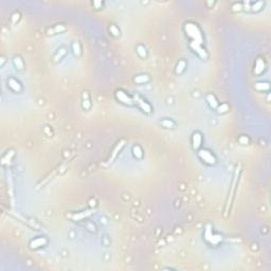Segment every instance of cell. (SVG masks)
<instances>
[{"label": "cell", "mask_w": 271, "mask_h": 271, "mask_svg": "<svg viewBox=\"0 0 271 271\" xmlns=\"http://www.w3.org/2000/svg\"><path fill=\"white\" fill-rule=\"evenodd\" d=\"M184 32L186 36L191 39L194 43H198L202 44L203 43V37H202V32L199 27L195 23V22L188 21L184 24Z\"/></svg>", "instance_id": "6da1fadb"}, {"label": "cell", "mask_w": 271, "mask_h": 271, "mask_svg": "<svg viewBox=\"0 0 271 271\" xmlns=\"http://www.w3.org/2000/svg\"><path fill=\"white\" fill-rule=\"evenodd\" d=\"M198 157L203 163H205L207 165H214L216 164V158L214 154L209 150H205V148H200L198 150Z\"/></svg>", "instance_id": "7a4b0ae2"}, {"label": "cell", "mask_w": 271, "mask_h": 271, "mask_svg": "<svg viewBox=\"0 0 271 271\" xmlns=\"http://www.w3.org/2000/svg\"><path fill=\"white\" fill-rule=\"evenodd\" d=\"M114 95H116V101H118L119 103L123 104V105H126V106H133V105H135V102H133V96L129 95L127 92H125V91L122 90V89L116 90V93H114Z\"/></svg>", "instance_id": "3957f363"}, {"label": "cell", "mask_w": 271, "mask_h": 271, "mask_svg": "<svg viewBox=\"0 0 271 271\" xmlns=\"http://www.w3.org/2000/svg\"><path fill=\"white\" fill-rule=\"evenodd\" d=\"M133 102H135V105L138 108H140L141 110L143 111V112L150 114L151 111H153L150 104L148 103V102L146 101V100H144V99L141 95H139V94H136V95H133Z\"/></svg>", "instance_id": "277c9868"}, {"label": "cell", "mask_w": 271, "mask_h": 271, "mask_svg": "<svg viewBox=\"0 0 271 271\" xmlns=\"http://www.w3.org/2000/svg\"><path fill=\"white\" fill-rule=\"evenodd\" d=\"M191 142H192L193 150H200L201 144H202V136H201V133H198V131H195V133L192 135Z\"/></svg>", "instance_id": "5b68a950"}, {"label": "cell", "mask_w": 271, "mask_h": 271, "mask_svg": "<svg viewBox=\"0 0 271 271\" xmlns=\"http://www.w3.org/2000/svg\"><path fill=\"white\" fill-rule=\"evenodd\" d=\"M47 243H48V240H47L46 237H37L30 242V247H31L32 249H38V248H41L44 247V246H46Z\"/></svg>", "instance_id": "8992f818"}, {"label": "cell", "mask_w": 271, "mask_h": 271, "mask_svg": "<svg viewBox=\"0 0 271 271\" xmlns=\"http://www.w3.org/2000/svg\"><path fill=\"white\" fill-rule=\"evenodd\" d=\"M191 48L193 49L194 51H196V53L198 54L200 57H202V58H207L208 57V54L207 52H205V49L201 47V44H198V43H194V41H191Z\"/></svg>", "instance_id": "52a82bcc"}, {"label": "cell", "mask_w": 271, "mask_h": 271, "mask_svg": "<svg viewBox=\"0 0 271 271\" xmlns=\"http://www.w3.org/2000/svg\"><path fill=\"white\" fill-rule=\"evenodd\" d=\"M7 86H9L10 89H11V90H13L14 92H20L21 89H22L21 84L19 83L17 79H15L13 78L7 79Z\"/></svg>", "instance_id": "ba28073f"}, {"label": "cell", "mask_w": 271, "mask_h": 271, "mask_svg": "<svg viewBox=\"0 0 271 271\" xmlns=\"http://www.w3.org/2000/svg\"><path fill=\"white\" fill-rule=\"evenodd\" d=\"M205 100H207V103L210 105L211 108L213 109H217L218 105H219V103H218L217 99H216V96L214 95L213 93H209L207 94V96H205Z\"/></svg>", "instance_id": "9c48e42d"}, {"label": "cell", "mask_w": 271, "mask_h": 271, "mask_svg": "<svg viewBox=\"0 0 271 271\" xmlns=\"http://www.w3.org/2000/svg\"><path fill=\"white\" fill-rule=\"evenodd\" d=\"M160 124L164 128H168V129H173V128H175V126H176L175 122H174L173 120H171V119H163V120L160 121Z\"/></svg>", "instance_id": "30bf717a"}, {"label": "cell", "mask_w": 271, "mask_h": 271, "mask_svg": "<svg viewBox=\"0 0 271 271\" xmlns=\"http://www.w3.org/2000/svg\"><path fill=\"white\" fill-rule=\"evenodd\" d=\"M264 67H265V64H264V61H263L262 58H258L256 61V63H255V68H254V71L256 74H260L263 71H264Z\"/></svg>", "instance_id": "8fae6325"}, {"label": "cell", "mask_w": 271, "mask_h": 271, "mask_svg": "<svg viewBox=\"0 0 271 271\" xmlns=\"http://www.w3.org/2000/svg\"><path fill=\"white\" fill-rule=\"evenodd\" d=\"M83 107L85 109H89L91 107L90 98H89V93L87 91L83 92Z\"/></svg>", "instance_id": "7c38bea8"}, {"label": "cell", "mask_w": 271, "mask_h": 271, "mask_svg": "<svg viewBox=\"0 0 271 271\" xmlns=\"http://www.w3.org/2000/svg\"><path fill=\"white\" fill-rule=\"evenodd\" d=\"M255 89L258 91H266V90H269V84L266 83V82H258L254 85Z\"/></svg>", "instance_id": "4fadbf2b"}, {"label": "cell", "mask_w": 271, "mask_h": 271, "mask_svg": "<svg viewBox=\"0 0 271 271\" xmlns=\"http://www.w3.org/2000/svg\"><path fill=\"white\" fill-rule=\"evenodd\" d=\"M137 53H138V55L140 57H142V58H145V57L147 56L146 48L144 46H142V44H139V46L137 47Z\"/></svg>", "instance_id": "5bb4252c"}, {"label": "cell", "mask_w": 271, "mask_h": 271, "mask_svg": "<svg viewBox=\"0 0 271 271\" xmlns=\"http://www.w3.org/2000/svg\"><path fill=\"white\" fill-rule=\"evenodd\" d=\"M148 81H150V78H148L147 74H140V75H137L135 78V82L139 84H143Z\"/></svg>", "instance_id": "9a60e30c"}, {"label": "cell", "mask_w": 271, "mask_h": 271, "mask_svg": "<svg viewBox=\"0 0 271 271\" xmlns=\"http://www.w3.org/2000/svg\"><path fill=\"white\" fill-rule=\"evenodd\" d=\"M263 6H264V2L262 1H256L254 2V3H250V9H252V11H260V10L263 9Z\"/></svg>", "instance_id": "2e32d148"}, {"label": "cell", "mask_w": 271, "mask_h": 271, "mask_svg": "<svg viewBox=\"0 0 271 271\" xmlns=\"http://www.w3.org/2000/svg\"><path fill=\"white\" fill-rule=\"evenodd\" d=\"M14 64L15 66L17 67V69H19V70H22V68H23V63H22L21 58L19 56H15L14 57Z\"/></svg>", "instance_id": "e0dca14e"}, {"label": "cell", "mask_w": 271, "mask_h": 271, "mask_svg": "<svg viewBox=\"0 0 271 271\" xmlns=\"http://www.w3.org/2000/svg\"><path fill=\"white\" fill-rule=\"evenodd\" d=\"M185 67H186V64H185V61H178V64H177V68H176V72H177V73H181V72L184 70Z\"/></svg>", "instance_id": "ac0fdd59"}, {"label": "cell", "mask_w": 271, "mask_h": 271, "mask_svg": "<svg viewBox=\"0 0 271 271\" xmlns=\"http://www.w3.org/2000/svg\"><path fill=\"white\" fill-rule=\"evenodd\" d=\"M109 32H110L113 36H120V30L116 28V26H114V24H111V26L109 27Z\"/></svg>", "instance_id": "d6986e66"}, {"label": "cell", "mask_w": 271, "mask_h": 271, "mask_svg": "<svg viewBox=\"0 0 271 271\" xmlns=\"http://www.w3.org/2000/svg\"><path fill=\"white\" fill-rule=\"evenodd\" d=\"M133 155L136 156L137 158H141L142 157V150L140 148V146H135L133 147Z\"/></svg>", "instance_id": "ffe728a7"}, {"label": "cell", "mask_w": 271, "mask_h": 271, "mask_svg": "<svg viewBox=\"0 0 271 271\" xmlns=\"http://www.w3.org/2000/svg\"><path fill=\"white\" fill-rule=\"evenodd\" d=\"M217 110H218V112H221V113L227 112V111L229 110V106L227 105V104H221V105H218Z\"/></svg>", "instance_id": "44dd1931"}, {"label": "cell", "mask_w": 271, "mask_h": 271, "mask_svg": "<svg viewBox=\"0 0 271 271\" xmlns=\"http://www.w3.org/2000/svg\"><path fill=\"white\" fill-rule=\"evenodd\" d=\"M72 47H73V52L75 55H78L79 53H81V47H79V44L78 43H74L73 44H72Z\"/></svg>", "instance_id": "7402d4cb"}, {"label": "cell", "mask_w": 271, "mask_h": 271, "mask_svg": "<svg viewBox=\"0 0 271 271\" xmlns=\"http://www.w3.org/2000/svg\"><path fill=\"white\" fill-rule=\"evenodd\" d=\"M52 30H54V32H55V33H58V32L61 33V32L65 31V30H66V28H65L63 24H57V26L54 27V28L52 29Z\"/></svg>", "instance_id": "603a6c76"}, {"label": "cell", "mask_w": 271, "mask_h": 271, "mask_svg": "<svg viewBox=\"0 0 271 271\" xmlns=\"http://www.w3.org/2000/svg\"><path fill=\"white\" fill-rule=\"evenodd\" d=\"M238 141H239L240 144H243V145H246V144L249 143V139H248L246 136H240L239 139H238Z\"/></svg>", "instance_id": "cb8c5ba5"}]
</instances>
